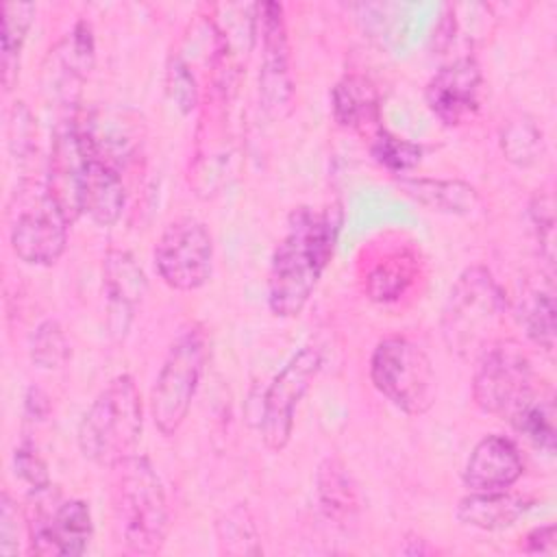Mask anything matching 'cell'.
<instances>
[{"label":"cell","mask_w":557,"mask_h":557,"mask_svg":"<svg viewBox=\"0 0 557 557\" xmlns=\"http://www.w3.org/2000/svg\"><path fill=\"white\" fill-rule=\"evenodd\" d=\"M87 150L81 137L76 115L59 120L52 131L46 165V189L63 218L74 224L83 215V181Z\"/></svg>","instance_id":"7c38bea8"},{"label":"cell","mask_w":557,"mask_h":557,"mask_svg":"<svg viewBox=\"0 0 557 557\" xmlns=\"http://www.w3.org/2000/svg\"><path fill=\"white\" fill-rule=\"evenodd\" d=\"M30 361L41 370H57L72 357L70 339L59 320L48 318L37 324L28 344Z\"/></svg>","instance_id":"83f0119b"},{"label":"cell","mask_w":557,"mask_h":557,"mask_svg":"<svg viewBox=\"0 0 557 557\" xmlns=\"http://www.w3.org/2000/svg\"><path fill=\"white\" fill-rule=\"evenodd\" d=\"M333 120L352 131L381 128V96L376 85L361 74H346L331 91Z\"/></svg>","instance_id":"ac0fdd59"},{"label":"cell","mask_w":557,"mask_h":557,"mask_svg":"<svg viewBox=\"0 0 557 557\" xmlns=\"http://www.w3.org/2000/svg\"><path fill=\"white\" fill-rule=\"evenodd\" d=\"M533 389V368L513 339H494L476 355L472 400L490 416H509Z\"/></svg>","instance_id":"ba28073f"},{"label":"cell","mask_w":557,"mask_h":557,"mask_svg":"<svg viewBox=\"0 0 557 557\" xmlns=\"http://www.w3.org/2000/svg\"><path fill=\"white\" fill-rule=\"evenodd\" d=\"M124 205L126 189L120 170L87 152L83 181V215H87L94 224L109 228L120 220Z\"/></svg>","instance_id":"e0dca14e"},{"label":"cell","mask_w":557,"mask_h":557,"mask_svg":"<svg viewBox=\"0 0 557 557\" xmlns=\"http://www.w3.org/2000/svg\"><path fill=\"white\" fill-rule=\"evenodd\" d=\"M7 137H9V150L17 161H26L35 150V124L24 102H15L11 107Z\"/></svg>","instance_id":"4dcf8cb0"},{"label":"cell","mask_w":557,"mask_h":557,"mask_svg":"<svg viewBox=\"0 0 557 557\" xmlns=\"http://www.w3.org/2000/svg\"><path fill=\"white\" fill-rule=\"evenodd\" d=\"M9 242L28 265H54L67 248L70 222L48 196L44 183L22 178L9 200Z\"/></svg>","instance_id":"8992f818"},{"label":"cell","mask_w":557,"mask_h":557,"mask_svg":"<svg viewBox=\"0 0 557 557\" xmlns=\"http://www.w3.org/2000/svg\"><path fill=\"white\" fill-rule=\"evenodd\" d=\"M13 468L15 474L28 483L30 490H39V487H48L52 485L50 474H48V466L41 459V455L37 453V448L30 442H24L15 448L13 453Z\"/></svg>","instance_id":"1f68e13d"},{"label":"cell","mask_w":557,"mask_h":557,"mask_svg":"<svg viewBox=\"0 0 557 557\" xmlns=\"http://www.w3.org/2000/svg\"><path fill=\"white\" fill-rule=\"evenodd\" d=\"M209 359V339L200 324H187L174 337L150 394V413L157 431L176 435L200 387Z\"/></svg>","instance_id":"5b68a950"},{"label":"cell","mask_w":557,"mask_h":557,"mask_svg":"<svg viewBox=\"0 0 557 557\" xmlns=\"http://www.w3.org/2000/svg\"><path fill=\"white\" fill-rule=\"evenodd\" d=\"M165 91H168L170 100L174 102V107L178 109V113H183V115H189L200 104V89H198L196 76H194L189 63L178 54L170 57V61H168Z\"/></svg>","instance_id":"f1b7e54d"},{"label":"cell","mask_w":557,"mask_h":557,"mask_svg":"<svg viewBox=\"0 0 557 557\" xmlns=\"http://www.w3.org/2000/svg\"><path fill=\"white\" fill-rule=\"evenodd\" d=\"M483 72L474 57H457L444 63L424 87L429 111L446 126H459L474 117L481 104Z\"/></svg>","instance_id":"4fadbf2b"},{"label":"cell","mask_w":557,"mask_h":557,"mask_svg":"<svg viewBox=\"0 0 557 557\" xmlns=\"http://www.w3.org/2000/svg\"><path fill=\"white\" fill-rule=\"evenodd\" d=\"M35 20L33 2H4L2 4V33H0V67L2 87L9 94L20 74V54L28 30Z\"/></svg>","instance_id":"cb8c5ba5"},{"label":"cell","mask_w":557,"mask_h":557,"mask_svg":"<svg viewBox=\"0 0 557 557\" xmlns=\"http://www.w3.org/2000/svg\"><path fill=\"white\" fill-rule=\"evenodd\" d=\"M315 494H318L322 513L331 522L339 527H348L355 520L359 509V498H357V490L350 479V472L339 459L329 457L320 463L315 472Z\"/></svg>","instance_id":"44dd1931"},{"label":"cell","mask_w":557,"mask_h":557,"mask_svg":"<svg viewBox=\"0 0 557 557\" xmlns=\"http://www.w3.org/2000/svg\"><path fill=\"white\" fill-rule=\"evenodd\" d=\"M516 313L527 337L540 348H544L546 352H550L555 348V333H557V324H555L557 307H555V289L550 278L527 287L520 294Z\"/></svg>","instance_id":"7402d4cb"},{"label":"cell","mask_w":557,"mask_h":557,"mask_svg":"<svg viewBox=\"0 0 557 557\" xmlns=\"http://www.w3.org/2000/svg\"><path fill=\"white\" fill-rule=\"evenodd\" d=\"M511 426L529 440L537 450L546 453L548 457L555 455L557 446V426H555V405L550 394H537L531 389L529 396H524L513 411L509 413Z\"/></svg>","instance_id":"603a6c76"},{"label":"cell","mask_w":557,"mask_h":557,"mask_svg":"<svg viewBox=\"0 0 557 557\" xmlns=\"http://www.w3.org/2000/svg\"><path fill=\"white\" fill-rule=\"evenodd\" d=\"M372 159L392 174H405L413 170L424 154V148L411 139H405L387 128H379L370 141Z\"/></svg>","instance_id":"4316f807"},{"label":"cell","mask_w":557,"mask_h":557,"mask_svg":"<svg viewBox=\"0 0 557 557\" xmlns=\"http://www.w3.org/2000/svg\"><path fill=\"white\" fill-rule=\"evenodd\" d=\"M522 472L524 461L513 440L490 433L474 444L461 479L470 492H500L509 490Z\"/></svg>","instance_id":"9a60e30c"},{"label":"cell","mask_w":557,"mask_h":557,"mask_svg":"<svg viewBox=\"0 0 557 557\" xmlns=\"http://www.w3.org/2000/svg\"><path fill=\"white\" fill-rule=\"evenodd\" d=\"M411 281V272L405 261H383L366 278V292L372 300L389 302L396 300Z\"/></svg>","instance_id":"f546056e"},{"label":"cell","mask_w":557,"mask_h":557,"mask_svg":"<svg viewBox=\"0 0 557 557\" xmlns=\"http://www.w3.org/2000/svg\"><path fill=\"white\" fill-rule=\"evenodd\" d=\"M257 35L261 39L259 104L270 120H283L294 104V78L289 65V39L283 7L257 4Z\"/></svg>","instance_id":"8fae6325"},{"label":"cell","mask_w":557,"mask_h":557,"mask_svg":"<svg viewBox=\"0 0 557 557\" xmlns=\"http://www.w3.org/2000/svg\"><path fill=\"white\" fill-rule=\"evenodd\" d=\"M370 381L381 396L407 416L426 413L437 396V376L429 355L400 335L376 344L370 357Z\"/></svg>","instance_id":"52a82bcc"},{"label":"cell","mask_w":557,"mask_h":557,"mask_svg":"<svg viewBox=\"0 0 557 557\" xmlns=\"http://www.w3.org/2000/svg\"><path fill=\"white\" fill-rule=\"evenodd\" d=\"M507 298L485 265H468L450 285L442 307L444 344L461 359L476 357L496 337Z\"/></svg>","instance_id":"3957f363"},{"label":"cell","mask_w":557,"mask_h":557,"mask_svg":"<svg viewBox=\"0 0 557 557\" xmlns=\"http://www.w3.org/2000/svg\"><path fill=\"white\" fill-rule=\"evenodd\" d=\"M529 509L522 496L500 492H470L457 503L455 516L461 524L479 531H503L513 527Z\"/></svg>","instance_id":"ffe728a7"},{"label":"cell","mask_w":557,"mask_h":557,"mask_svg":"<svg viewBox=\"0 0 557 557\" xmlns=\"http://www.w3.org/2000/svg\"><path fill=\"white\" fill-rule=\"evenodd\" d=\"M24 405H26V416H33V420H35V416L44 418L48 413V407H50L46 394L39 387H28Z\"/></svg>","instance_id":"d590c367"},{"label":"cell","mask_w":557,"mask_h":557,"mask_svg":"<svg viewBox=\"0 0 557 557\" xmlns=\"http://www.w3.org/2000/svg\"><path fill=\"white\" fill-rule=\"evenodd\" d=\"M220 550L226 555H259V533L250 511L244 505H235L224 511L215 522Z\"/></svg>","instance_id":"484cf974"},{"label":"cell","mask_w":557,"mask_h":557,"mask_svg":"<svg viewBox=\"0 0 557 557\" xmlns=\"http://www.w3.org/2000/svg\"><path fill=\"white\" fill-rule=\"evenodd\" d=\"M26 527L24 511L17 503L2 492L0 496V553L2 555H17L20 553V531Z\"/></svg>","instance_id":"d6a6232c"},{"label":"cell","mask_w":557,"mask_h":557,"mask_svg":"<svg viewBox=\"0 0 557 557\" xmlns=\"http://www.w3.org/2000/svg\"><path fill=\"white\" fill-rule=\"evenodd\" d=\"M500 150L509 163L518 168H531L542 159L546 150L544 133L529 115L511 117L500 131Z\"/></svg>","instance_id":"d4e9b609"},{"label":"cell","mask_w":557,"mask_h":557,"mask_svg":"<svg viewBox=\"0 0 557 557\" xmlns=\"http://www.w3.org/2000/svg\"><path fill=\"white\" fill-rule=\"evenodd\" d=\"M531 222L540 242V250L544 252L546 261L553 263V235H555V213H553V196L537 194L529 207Z\"/></svg>","instance_id":"836d02e7"},{"label":"cell","mask_w":557,"mask_h":557,"mask_svg":"<svg viewBox=\"0 0 557 557\" xmlns=\"http://www.w3.org/2000/svg\"><path fill=\"white\" fill-rule=\"evenodd\" d=\"M342 211L298 207L274 248L268 272V307L276 318H296L313 296L337 244Z\"/></svg>","instance_id":"6da1fadb"},{"label":"cell","mask_w":557,"mask_h":557,"mask_svg":"<svg viewBox=\"0 0 557 557\" xmlns=\"http://www.w3.org/2000/svg\"><path fill=\"white\" fill-rule=\"evenodd\" d=\"M154 268L176 292L200 289L213 272V237L205 222L191 215L172 220L157 239Z\"/></svg>","instance_id":"9c48e42d"},{"label":"cell","mask_w":557,"mask_h":557,"mask_svg":"<svg viewBox=\"0 0 557 557\" xmlns=\"http://www.w3.org/2000/svg\"><path fill=\"white\" fill-rule=\"evenodd\" d=\"M102 287H104V324L113 342L126 337L137 307L141 305L148 281L128 250L113 248L102 259Z\"/></svg>","instance_id":"5bb4252c"},{"label":"cell","mask_w":557,"mask_h":557,"mask_svg":"<svg viewBox=\"0 0 557 557\" xmlns=\"http://www.w3.org/2000/svg\"><path fill=\"white\" fill-rule=\"evenodd\" d=\"M322 368V352L315 346H302L270 381L261 403V442L270 453H281L294 433L296 407L309 392Z\"/></svg>","instance_id":"30bf717a"},{"label":"cell","mask_w":557,"mask_h":557,"mask_svg":"<svg viewBox=\"0 0 557 557\" xmlns=\"http://www.w3.org/2000/svg\"><path fill=\"white\" fill-rule=\"evenodd\" d=\"M522 550L531 555H555V524H542L524 535Z\"/></svg>","instance_id":"e575fe53"},{"label":"cell","mask_w":557,"mask_h":557,"mask_svg":"<svg viewBox=\"0 0 557 557\" xmlns=\"http://www.w3.org/2000/svg\"><path fill=\"white\" fill-rule=\"evenodd\" d=\"M96 59V41L94 30L85 20H78L72 30L65 33V37L50 50V61L54 72L50 89L65 100H74L78 87L89 76Z\"/></svg>","instance_id":"2e32d148"},{"label":"cell","mask_w":557,"mask_h":557,"mask_svg":"<svg viewBox=\"0 0 557 557\" xmlns=\"http://www.w3.org/2000/svg\"><path fill=\"white\" fill-rule=\"evenodd\" d=\"M398 187L429 211L446 215H470L481 207L479 191L457 178H422V176H400Z\"/></svg>","instance_id":"d6986e66"},{"label":"cell","mask_w":557,"mask_h":557,"mask_svg":"<svg viewBox=\"0 0 557 557\" xmlns=\"http://www.w3.org/2000/svg\"><path fill=\"white\" fill-rule=\"evenodd\" d=\"M144 429V403L131 374H117L85 409L76 442L85 459L111 468L135 453Z\"/></svg>","instance_id":"277c9868"},{"label":"cell","mask_w":557,"mask_h":557,"mask_svg":"<svg viewBox=\"0 0 557 557\" xmlns=\"http://www.w3.org/2000/svg\"><path fill=\"white\" fill-rule=\"evenodd\" d=\"M109 470L117 540L135 555L159 553L170 533V507L152 461L133 453Z\"/></svg>","instance_id":"7a4b0ae2"}]
</instances>
